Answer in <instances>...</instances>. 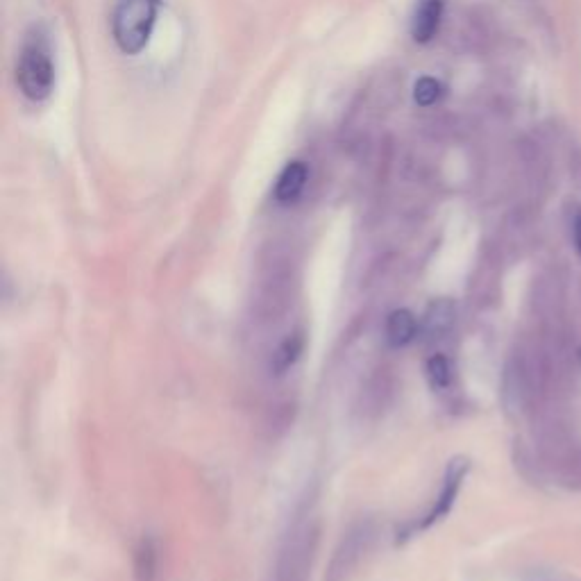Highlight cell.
Returning a JSON list of instances; mask_svg holds the SVG:
<instances>
[{
	"label": "cell",
	"mask_w": 581,
	"mask_h": 581,
	"mask_svg": "<svg viewBox=\"0 0 581 581\" xmlns=\"http://www.w3.org/2000/svg\"><path fill=\"white\" fill-rule=\"evenodd\" d=\"M307 178H309V168L305 162H289L280 173V178H277L275 198L280 200L282 205H289V202L298 200L300 193L305 191Z\"/></svg>",
	"instance_id": "cell-5"
},
{
	"label": "cell",
	"mask_w": 581,
	"mask_h": 581,
	"mask_svg": "<svg viewBox=\"0 0 581 581\" xmlns=\"http://www.w3.org/2000/svg\"><path fill=\"white\" fill-rule=\"evenodd\" d=\"M427 377H429V384H432V389H445L452 380V370H450L448 359H445L443 355H436L429 359Z\"/></svg>",
	"instance_id": "cell-10"
},
{
	"label": "cell",
	"mask_w": 581,
	"mask_h": 581,
	"mask_svg": "<svg viewBox=\"0 0 581 581\" xmlns=\"http://www.w3.org/2000/svg\"><path fill=\"white\" fill-rule=\"evenodd\" d=\"M300 352H302V339L300 336H291V339H286L280 348H277L273 357V368L277 370V373H284V370H289L293 364H296Z\"/></svg>",
	"instance_id": "cell-9"
},
{
	"label": "cell",
	"mask_w": 581,
	"mask_h": 581,
	"mask_svg": "<svg viewBox=\"0 0 581 581\" xmlns=\"http://www.w3.org/2000/svg\"><path fill=\"white\" fill-rule=\"evenodd\" d=\"M16 80L25 98L46 100L55 84V66L50 55V44L39 28L32 30L23 41L19 66H16Z\"/></svg>",
	"instance_id": "cell-1"
},
{
	"label": "cell",
	"mask_w": 581,
	"mask_h": 581,
	"mask_svg": "<svg viewBox=\"0 0 581 581\" xmlns=\"http://www.w3.org/2000/svg\"><path fill=\"white\" fill-rule=\"evenodd\" d=\"M416 332H418L416 316L407 309H395L389 316V321H386V339H389V343L395 345V348H402V345L414 341Z\"/></svg>",
	"instance_id": "cell-6"
},
{
	"label": "cell",
	"mask_w": 581,
	"mask_h": 581,
	"mask_svg": "<svg viewBox=\"0 0 581 581\" xmlns=\"http://www.w3.org/2000/svg\"><path fill=\"white\" fill-rule=\"evenodd\" d=\"M443 16V0H420V5L416 7L414 19H411V37H414L418 44H427L432 41L441 25Z\"/></svg>",
	"instance_id": "cell-4"
},
{
	"label": "cell",
	"mask_w": 581,
	"mask_h": 581,
	"mask_svg": "<svg viewBox=\"0 0 581 581\" xmlns=\"http://www.w3.org/2000/svg\"><path fill=\"white\" fill-rule=\"evenodd\" d=\"M466 473H468V461L466 459H454L450 463L448 475H445V484L441 488L439 500H436L434 509L427 513V518L423 522H420V529L434 525L436 520H441L443 516H448L454 500H457L459 488H461V482H463V477H466Z\"/></svg>",
	"instance_id": "cell-3"
},
{
	"label": "cell",
	"mask_w": 581,
	"mask_h": 581,
	"mask_svg": "<svg viewBox=\"0 0 581 581\" xmlns=\"http://www.w3.org/2000/svg\"><path fill=\"white\" fill-rule=\"evenodd\" d=\"M427 332L429 334H443L448 332L452 323H454V305L448 300H439L434 302L432 307L427 311Z\"/></svg>",
	"instance_id": "cell-8"
},
{
	"label": "cell",
	"mask_w": 581,
	"mask_h": 581,
	"mask_svg": "<svg viewBox=\"0 0 581 581\" xmlns=\"http://www.w3.org/2000/svg\"><path fill=\"white\" fill-rule=\"evenodd\" d=\"M134 577H137V581L157 579V550L153 538H143L137 547V557H134Z\"/></svg>",
	"instance_id": "cell-7"
},
{
	"label": "cell",
	"mask_w": 581,
	"mask_h": 581,
	"mask_svg": "<svg viewBox=\"0 0 581 581\" xmlns=\"http://www.w3.org/2000/svg\"><path fill=\"white\" fill-rule=\"evenodd\" d=\"M572 239H575V248L581 255V214H577L575 223H572Z\"/></svg>",
	"instance_id": "cell-12"
},
{
	"label": "cell",
	"mask_w": 581,
	"mask_h": 581,
	"mask_svg": "<svg viewBox=\"0 0 581 581\" xmlns=\"http://www.w3.org/2000/svg\"><path fill=\"white\" fill-rule=\"evenodd\" d=\"M159 0H119L114 10V39L123 53L137 55L148 46L157 21Z\"/></svg>",
	"instance_id": "cell-2"
},
{
	"label": "cell",
	"mask_w": 581,
	"mask_h": 581,
	"mask_svg": "<svg viewBox=\"0 0 581 581\" xmlns=\"http://www.w3.org/2000/svg\"><path fill=\"white\" fill-rule=\"evenodd\" d=\"M441 94H443V87L434 78H420L414 87L416 103L423 105V107L434 105L436 100L441 98Z\"/></svg>",
	"instance_id": "cell-11"
}]
</instances>
